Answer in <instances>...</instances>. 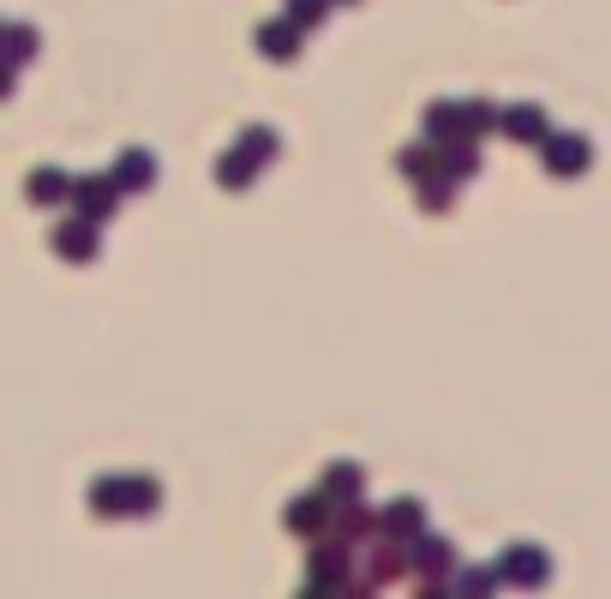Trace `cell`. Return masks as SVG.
Segmentation results:
<instances>
[{
	"label": "cell",
	"instance_id": "1",
	"mask_svg": "<svg viewBox=\"0 0 611 599\" xmlns=\"http://www.w3.org/2000/svg\"><path fill=\"white\" fill-rule=\"evenodd\" d=\"M546 156H552V174H582V162H588V144H582V138H558Z\"/></svg>",
	"mask_w": 611,
	"mask_h": 599
},
{
	"label": "cell",
	"instance_id": "2",
	"mask_svg": "<svg viewBox=\"0 0 611 599\" xmlns=\"http://www.w3.org/2000/svg\"><path fill=\"white\" fill-rule=\"evenodd\" d=\"M510 132H522V138H534V132H540V114H534V108H516V120H510Z\"/></svg>",
	"mask_w": 611,
	"mask_h": 599
}]
</instances>
